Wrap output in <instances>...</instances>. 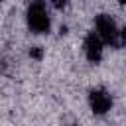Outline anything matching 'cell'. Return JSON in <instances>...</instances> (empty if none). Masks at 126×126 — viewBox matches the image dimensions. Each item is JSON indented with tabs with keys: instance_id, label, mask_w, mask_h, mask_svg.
I'll list each match as a JSON object with an SVG mask.
<instances>
[{
	"instance_id": "cell-6",
	"label": "cell",
	"mask_w": 126,
	"mask_h": 126,
	"mask_svg": "<svg viewBox=\"0 0 126 126\" xmlns=\"http://www.w3.org/2000/svg\"><path fill=\"white\" fill-rule=\"evenodd\" d=\"M49 4H51L55 10H65L67 4H69V0H49Z\"/></svg>"
},
{
	"instance_id": "cell-3",
	"label": "cell",
	"mask_w": 126,
	"mask_h": 126,
	"mask_svg": "<svg viewBox=\"0 0 126 126\" xmlns=\"http://www.w3.org/2000/svg\"><path fill=\"white\" fill-rule=\"evenodd\" d=\"M87 102H89V108L94 116H104L112 110V94L106 91V89H91L89 94H87Z\"/></svg>"
},
{
	"instance_id": "cell-4",
	"label": "cell",
	"mask_w": 126,
	"mask_h": 126,
	"mask_svg": "<svg viewBox=\"0 0 126 126\" xmlns=\"http://www.w3.org/2000/svg\"><path fill=\"white\" fill-rule=\"evenodd\" d=\"M104 41L96 35V32H89L83 39V55L89 63L93 65H98L104 57Z\"/></svg>"
},
{
	"instance_id": "cell-8",
	"label": "cell",
	"mask_w": 126,
	"mask_h": 126,
	"mask_svg": "<svg viewBox=\"0 0 126 126\" xmlns=\"http://www.w3.org/2000/svg\"><path fill=\"white\" fill-rule=\"evenodd\" d=\"M116 4L118 6H126V0H116Z\"/></svg>"
},
{
	"instance_id": "cell-7",
	"label": "cell",
	"mask_w": 126,
	"mask_h": 126,
	"mask_svg": "<svg viewBox=\"0 0 126 126\" xmlns=\"http://www.w3.org/2000/svg\"><path fill=\"white\" fill-rule=\"evenodd\" d=\"M120 45L126 47V24L120 28Z\"/></svg>"
},
{
	"instance_id": "cell-1",
	"label": "cell",
	"mask_w": 126,
	"mask_h": 126,
	"mask_svg": "<svg viewBox=\"0 0 126 126\" xmlns=\"http://www.w3.org/2000/svg\"><path fill=\"white\" fill-rule=\"evenodd\" d=\"M26 26L32 33L43 35L51 32V16L43 0H32L26 8Z\"/></svg>"
},
{
	"instance_id": "cell-2",
	"label": "cell",
	"mask_w": 126,
	"mask_h": 126,
	"mask_svg": "<svg viewBox=\"0 0 126 126\" xmlns=\"http://www.w3.org/2000/svg\"><path fill=\"white\" fill-rule=\"evenodd\" d=\"M94 32L104 41V45H110V47L120 45V28L110 14H98L94 18Z\"/></svg>"
},
{
	"instance_id": "cell-5",
	"label": "cell",
	"mask_w": 126,
	"mask_h": 126,
	"mask_svg": "<svg viewBox=\"0 0 126 126\" xmlns=\"http://www.w3.org/2000/svg\"><path fill=\"white\" fill-rule=\"evenodd\" d=\"M28 55H30L32 59H35V61H41V59H43V49H41V45H33V47H30Z\"/></svg>"
}]
</instances>
